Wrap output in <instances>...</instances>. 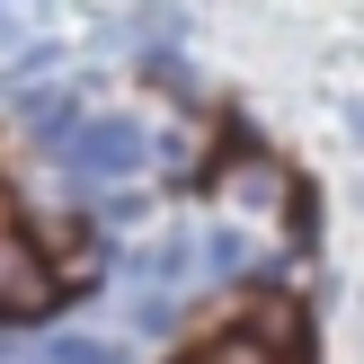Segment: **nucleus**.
<instances>
[{
    "instance_id": "obj_8",
    "label": "nucleus",
    "mask_w": 364,
    "mask_h": 364,
    "mask_svg": "<svg viewBox=\"0 0 364 364\" xmlns=\"http://www.w3.org/2000/svg\"><path fill=\"white\" fill-rule=\"evenodd\" d=\"M0 9H18V0H0Z\"/></svg>"
},
{
    "instance_id": "obj_7",
    "label": "nucleus",
    "mask_w": 364,
    "mask_h": 364,
    "mask_svg": "<svg viewBox=\"0 0 364 364\" xmlns=\"http://www.w3.org/2000/svg\"><path fill=\"white\" fill-rule=\"evenodd\" d=\"M134 329H142V338H169V329H178V302H169V284H151V294L134 302Z\"/></svg>"
},
{
    "instance_id": "obj_4",
    "label": "nucleus",
    "mask_w": 364,
    "mask_h": 364,
    "mask_svg": "<svg viewBox=\"0 0 364 364\" xmlns=\"http://www.w3.org/2000/svg\"><path fill=\"white\" fill-rule=\"evenodd\" d=\"M231 196H240L249 213H294V187H284L276 160H240V169H231Z\"/></svg>"
},
{
    "instance_id": "obj_5",
    "label": "nucleus",
    "mask_w": 364,
    "mask_h": 364,
    "mask_svg": "<svg viewBox=\"0 0 364 364\" xmlns=\"http://www.w3.org/2000/svg\"><path fill=\"white\" fill-rule=\"evenodd\" d=\"M240 267H249V231H240V223L196 231V276H240Z\"/></svg>"
},
{
    "instance_id": "obj_2",
    "label": "nucleus",
    "mask_w": 364,
    "mask_h": 364,
    "mask_svg": "<svg viewBox=\"0 0 364 364\" xmlns=\"http://www.w3.org/2000/svg\"><path fill=\"white\" fill-rule=\"evenodd\" d=\"M63 302V276H53V258L27 240V231L0 213V320H36Z\"/></svg>"
},
{
    "instance_id": "obj_1",
    "label": "nucleus",
    "mask_w": 364,
    "mask_h": 364,
    "mask_svg": "<svg viewBox=\"0 0 364 364\" xmlns=\"http://www.w3.org/2000/svg\"><path fill=\"white\" fill-rule=\"evenodd\" d=\"M71 178H142L151 169V134H142V116H124V107H98V116H80V134L63 142Z\"/></svg>"
},
{
    "instance_id": "obj_3",
    "label": "nucleus",
    "mask_w": 364,
    "mask_h": 364,
    "mask_svg": "<svg viewBox=\"0 0 364 364\" xmlns=\"http://www.w3.org/2000/svg\"><path fill=\"white\" fill-rule=\"evenodd\" d=\"M18 124H27V142H45V151H63V142L80 134V98H71V89H36V98L18 107Z\"/></svg>"
},
{
    "instance_id": "obj_6",
    "label": "nucleus",
    "mask_w": 364,
    "mask_h": 364,
    "mask_svg": "<svg viewBox=\"0 0 364 364\" xmlns=\"http://www.w3.org/2000/svg\"><path fill=\"white\" fill-rule=\"evenodd\" d=\"M45 364H124V338H80V329H63V338H45Z\"/></svg>"
}]
</instances>
